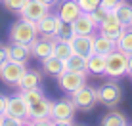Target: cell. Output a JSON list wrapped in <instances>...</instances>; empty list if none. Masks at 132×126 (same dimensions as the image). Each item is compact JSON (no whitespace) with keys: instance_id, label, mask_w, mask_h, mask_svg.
<instances>
[{"instance_id":"5b68a950","label":"cell","mask_w":132,"mask_h":126,"mask_svg":"<svg viewBox=\"0 0 132 126\" xmlns=\"http://www.w3.org/2000/svg\"><path fill=\"white\" fill-rule=\"evenodd\" d=\"M50 115H52V101L46 97L29 105V119L33 124H52Z\"/></svg>"},{"instance_id":"e0dca14e","label":"cell","mask_w":132,"mask_h":126,"mask_svg":"<svg viewBox=\"0 0 132 126\" xmlns=\"http://www.w3.org/2000/svg\"><path fill=\"white\" fill-rule=\"evenodd\" d=\"M6 52H8V59L21 61V63H27V59L31 56V48L25 46V44H17V42H12L10 46H6Z\"/></svg>"},{"instance_id":"cb8c5ba5","label":"cell","mask_w":132,"mask_h":126,"mask_svg":"<svg viewBox=\"0 0 132 126\" xmlns=\"http://www.w3.org/2000/svg\"><path fill=\"white\" fill-rule=\"evenodd\" d=\"M113 12L117 13V17L121 19V23L125 25V27H130L132 25V6H130L128 2H121Z\"/></svg>"},{"instance_id":"d4e9b609","label":"cell","mask_w":132,"mask_h":126,"mask_svg":"<svg viewBox=\"0 0 132 126\" xmlns=\"http://www.w3.org/2000/svg\"><path fill=\"white\" fill-rule=\"evenodd\" d=\"M126 124H128V119L119 111H111L102 119V126H126Z\"/></svg>"},{"instance_id":"ba28073f","label":"cell","mask_w":132,"mask_h":126,"mask_svg":"<svg viewBox=\"0 0 132 126\" xmlns=\"http://www.w3.org/2000/svg\"><path fill=\"white\" fill-rule=\"evenodd\" d=\"M57 78H60V86L69 94L77 92L86 84V73H82V71H63Z\"/></svg>"},{"instance_id":"ac0fdd59","label":"cell","mask_w":132,"mask_h":126,"mask_svg":"<svg viewBox=\"0 0 132 126\" xmlns=\"http://www.w3.org/2000/svg\"><path fill=\"white\" fill-rule=\"evenodd\" d=\"M42 67H44V71H46L48 75H52V76H60L63 71H67V67H65V61L60 59L57 56H50L46 57V59H42Z\"/></svg>"},{"instance_id":"4dcf8cb0","label":"cell","mask_w":132,"mask_h":126,"mask_svg":"<svg viewBox=\"0 0 132 126\" xmlns=\"http://www.w3.org/2000/svg\"><path fill=\"white\" fill-rule=\"evenodd\" d=\"M107 13H109V12L105 10V8H102V6H100V8H96L94 12H90V15H92L94 23H96V25L100 27V23H102V21H103V19L107 17Z\"/></svg>"},{"instance_id":"6da1fadb","label":"cell","mask_w":132,"mask_h":126,"mask_svg":"<svg viewBox=\"0 0 132 126\" xmlns=\"http://www.w3.org/2000/svg\"><path fill=\"white\" fill-rule=\"evenodd\" d=\"M36 34H38V29H36L35 21H27L21 17L19 21L12 25L10 29V40L17 44H25V46L31 48V44L36 40Z\"/></svg>"},{"instance_id":"9a60e30c","label":"cell","mask_w":132,"mask_h":126,"mask_svg":"<svg viewBox=\"0 0 132 126\" xmlns=\"http://www.w3.org/2000/svg\"><path fill=\"white\" fill-rule=\"evenodd\" d=\"M80 13H82V10H80L77 0H63L60 4V10H57V15L63 23H73Z\"/></svg>"},{"instance_id":"8992f818","label":"cell","mask_w":132,"mask_h":126,"mask_svg":"<svg viewBox=\"0 0 132 126\" xmlns=\"http://www.w3.org/2000/svg\"><path fill=\"white\" fill-rule=\"evenodd\" d=\"M71 100L75 103L77 109H82V111H90L94 105L98 103V90L90 88V86H84L79 88L77 92L71 94Z\"/></svg>"},{"instance_id":"484cf974","label":"cell","mask_w":132,"mask_h":126,"mask_svg":"<svg viewBox=\"0 0 132 126\" xmlns=\"http://www.w3.org/2000/svg\"><path fill=\"white\" fill-rule=\"evenodd\" d=\"M117 50L125 52V53H132V27H126L125 33L121 34V38L117 40Z\"/></svg>"},{"instance_id":"f1b7e54d","label":"cell","mask_w":132,"mask_h":126,"mask_svg":"<svg viewBox=\"0 0 132 126\" xmlns=\"http://www.w3.org/2000/svg\"><path fill=\"white\" fill-rule=\"evenodd\" d=\"M77 2H79L80 10H82V12H88V13L102 6V0H77Z\"/></svg>"},{"instance_id":"74e56055","label":"cell","mask_w":132,"mask_h":126,"mask_svg":"<svg viewBox=\"0 0 132 126\" xmlns=\"http://www.w3.org/2000/svg\"><path fill=\"white\" fill-rule=\"evenodd\" d=\"M2 116H4V115H0V126H2Z\"/></svg>"},{"instance_id":"4fadbf2b","label":"cell","mask_w":132,"mask_h":126,"mask_svg":"<svg viewBox=\"0 0 132 126\" xmlns=\"http://www.w3.org/2000/svg\"><path fill=\"white\" fill-rule=\"evenodd\" d=\"M6 115L17 116V119H29V105L25 103V100H23V96H21V94L8 97Z\"/></svg>"},{"instance_id":"1f68e13d","label":"cell","mask_w":132,"mask_h":126,"mask_svg":"<svg viewBox=\"0 0 132 126\" xmlns=\"http://www.w3.org/2000/svg\"><path fill=\"white\" fill-rule=\"evenodd\" d=\"M23 122H25L23 119H17V116H12V115L2 116V126H21Z\"/></svg>"},{"instance_id":"277c9868","label":"cell","mask_w":132,"mask_h":126,"mask_svg":"<svg viewBox=\"0 0 132 126\" xmlns=\"http://www.w3.org/2000/svg\"><path fill=\"white\" fill-rule=\"evenodd\" d=\"M27 67L25 63L21 61H13V59H8L0 65V78L2 82L10 84V86H17V82L21 80V76L25 75Z\"/></svg>"},{"instance_id":"7a4b0ae2","label":"cell","mask_w":132,"mask_h":126,"mask_svg":"<svg viewBox=\"0 0 132 126\" xmlns=\"http://www.w3.org/2000/svg\"><path fill=\"white\" fill-rule=\"evenodd\" d=\"M75 103L73 100H60V101H54L52 103V124H57V126H69L73 124V116H75Z\"/></svg>"},{"instance_id":"7402d4cb","label":"cell","mask_w":132,"mask_h":126,"mask_svg":"<svg viewBox=\"0 0 132 126\" xmlns=\"http://www.w3.org/2000/svg\"><path fill=\"white\" fill-rule=\"evenodd\" d=\"M88 71L92 75H105V56L92 53L88 57Z\"/></svg>"},{"instance_id":"3957f363","label":"cell","mask_w":132,"mask_h":126,"mask_svg":"<svg viewBox=\"0 0 132 126\" xmlns=\"http://www.w3.org/2000/svg\"><path fill=\"white\" fill-rule=\"evenodd\" d=\"M126 67H128V53L121 50H113L111 53L105 56V75L113 76H122L126 75Z\"/></svg>"},{"instance_id":"83f0119b","label":"cell","mask_w":132,"mask_h":126,"mask_svg":"<svg viewBox=\"0 0 132 126\" xmlns=\"http://www.w3.org/2000/svg\"><path fill=\"white\" fill-rule=\"evenodd\" d=\"M73 37H75L73 25H71V23H63V21H61V25L57 27V33H56V37H54V38H57V40H67V42H71Z\"/></svg>"},{"instance_id":"7c38bea8","label":"cell","mask_w":132,"mask_h":126,"mask_svg":"<svg viewBox=\"0 0 132 126\" xmlns=\"http://www.w3.org/2000/svg\"><path fill=\"white\" fill-rule=\"evenodd\" d=\"M54 42L56 38L54 37H42V38H36L33 44H31V56L38 57L40 61L50 57L54 53Z\"/></svg>"},{"instance_id":"603a6c76","label":"cell","mask_w":132,"mask_h":126,"mask_svg":"<svg viewBox=\"0 0 132 126\" xmlns=\"http://www.w3.org/2000/svg\"><path fill=\"white\" fill-rule=\"evenodd\" d=\"M54 56H57L60 59L67 61V59L73 56L71 42H67V40H57V38H56V42H54Z\"/></svg>"},{"instance_id":"e575fe53","label":"cell","mask_w":132,"mask_h":126,"mask_svg":"<svg viewBox=\"0 0 132 126\" xmlns=\"http://www.w3.org/2000/svg\"><path fill=\"white\" fill-rule=\"evenodd\" d=\"M4 61H8V52H6V46H0V65Z\"/></svg>"},{"instance_id":"ffe728a7","label":"cell","mask_w":132,"mask_h":126,"mask_svg":"<svg viewBox=\"0 0 132 126\" xmlns=\"http://www.w3.org/2000/svg\"><path fill=\"white\" fill-rule=\"evenodd\" d=\"M113 50H117V42L115 40H111L109 37H103V34L96 37V40H94V53L107 56V53H111Z\"/></svg>"},{"instance_id":"d6986e66","label":"cell","mask_w":132,"mask_h":126,"mask_svg":"<svg viewBox=\"0 0 132 126\" xmlns=\"http://www.w3.org/2000/svg\"><path fill=\"white\" fill-rule=\"evenodd\" d=\"M40 73H36V71H33V69H27L25 71V75L21 76V80L17 82V88H19V92L21 90H33V88H38L40 86Z\"/></svg>"},{"instance_id":"8fae6325","label":"cell","mask_w":132,"mask_h":126,"mask_svg":"<svg viewBox=\"0 0 132 126\" xmlns=\"http://www.w3.org/2000/svg\"><path fill=\"white\" fill-rule=\"evenodd\" d=\"M94 40H96L94 33L92 34H75L73 40H71L73 53H79V56L90 57L94 53Z\"/></svg>"},{"instance_id":"5bb4252c","label":"cell","mask_w":132,"mask_h":126,"mask_svg":"<svg viewBox=\"0 0 132 126\" xmlns=\"http://www.w3.org/2000/svg\"><path fill=\"white\" fill-rule=\"evenodd\" d=\"M60 25H61L60 15H52V13H46L40 21H36V29H38L40 37H56Z\"/></svg>"},{"instance_id":"8d00e7d4","label":"cell","mask_w":132,"mask_h":126,"mask_svg":"<svg viewBox=\"0 0 132 126\" xmlns=\"http://www.w3.org/2000/svg\"><path fill=\"white\" fill-rule=\"evenodd\" d=\"M38 2H42V4H46V6H54V4L57 2V0H38Z\"/></svg>"},{"instance_id":"4316f807","label":"cell","mask_w":132,"mask_h":126,"mask_svg":"<svg viewBox=\"0 0 132 126\" xmlns=\"http://www.w3.org/2000/svg\"><path fill=\"white\" fill-rule=\"evenodd\" d=\"M21 96H23V100H25V103L27 105H33V103H36V101H40L44 97V94H42V90L40 88H33V90H21Z\"/></svg>"},{"instance_id":"836d02e7","label":"cell","mask_w":132,"mask_h":126,"mask_svg":"<svg viewBox=\"0 0 132 126\" xmlns=\"http://www.w3.org/2000/svg\"><path fill=\"white\" fill-rule=\"evenodd\" d=\"M6 107H8V97L0 94V115H6Z\"/></svg>"},{"instance_id":"44dd1931","label":"cell","mask_w":132,"mask_h":126,"mask_svg":"<svg viewBox=\"0 0 132 126\" xmlns=\"http://www.w3.org/2000/svg\"><path fill=\"white\" fill-rule=\"evenodd\" d=\"M65 67H67V71H82V73H88V57L73 53L69 59L65 61Z\"/></svg>"},{"instance_id":"2e32d148","label":"cell","mask_w":132,"mask_h":126,"mask_svg":"<svg viewBox=\"0 0 132 126\" xmlns=\"http://www.w3.org/2000/svg\"><path fill=\"white\" fill-rule=\"evenodd\" d=\"M71 25H73V31H75V34H92L94 29H98V25L94 23L92 15H90L88 12H82Z\"/></svg>"},{"instance_id":"d590c367","label":"cell","mask_w":132,"mask_h":126,"mask_svg":"<svg viewBox=\"0 0 132 126\" xmlns=\"http://www.w3.org/2000/svg\"><path fill=\"white\" fill-rule=\"evenodd\" d=\"M126 73H128V75L132 76V53L128 56V67H126Z\"/></svg>"},{"instance_id":"f35d334b","label":"cell","mask_w":132,"mask_h":126,"mask_svg":"<svg viewBox=\"0 0 132 126\" xmlns=\"http://www.w3.org/2000/svg\"><path fill=\"white\" fill-rule=\"evenodd\" d=\"M130 27H132V25H130Z\"/></svg>"},{"instance_id":"d6a6232c","label":"cell","mask_w":132,"mask_h":126,"mask_svg":"<svg viewBox=\"0 0 132 126\" xmlns=\"http://www.w3.org/2000/svg\"><path fill=\"white\" fill-rule=\"evenodd\" d=\"M121 2H125V0H102V8H105L107 12H113Z\"/></svg>"},{"instance_id":"52a82bcc","label":"cell","mask_w":132,"mask_h":126,"mask_svg":"<svg viewBox=\"0 0 132 126\" xmlns=\"http://www.w3.org/2000/svg\"><path fill=\"white\" fill-rule=\"evenodd\" d=\"M98 29H100V34H103V37H109L111 40H115V42H117V40L121 38V34L125 33L126 27L121 23V19L117 17L115 12H109L107 17L102 21V23H100Z\"/></svg>"},{"instance_id":"30bf717a","label":"cell","mask_w":132,"mask_h":126,"mask_svg":"<svg viewBox=\"0 0 132 126\" xmlns=\"http://www.w3.org/2000/svg\"><path fill=\"white\" fill-rule=\"evenodd\" d=\"M121 97H122L121 86L115 84V82H105L98 90V101L103 103V105H107V107H115L117 103L121 101Z\"/></svg>"},{"instance_id":"9c48e42d","label":"cell","mask_w":132,"mask_h":126,"mask_svg":"<svg viewBox=\"0 0 132 126\" xmlns=\"http://www.w3.org/2000/svg\"><path fill=\"white\" fill-rule=\"evenodd\" d=\"M21 17L27 21H40L46 13H50V6H46V4H42V2H38V0H27L25 2V6L21 8L19 12Z\"/></svg>"},{"instance_id":"f546056e","label":"cell","mask_w":132,"mask_h":126,"mask_svg":"<svg viewBox=\"0 0 132 126\" xmlns=\"http://www.w3.org/2000/svg\"><path fill=\"white\" fill-rule=\"evenodd\" d=\"M25 2H27V0H2L4 8L10 10V12H19L21 8L25 6Z\"/></svg>"}]
</instances>
